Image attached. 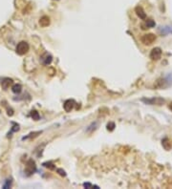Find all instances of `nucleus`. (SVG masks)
I'll list each match as a JSON object with an SVG mask.
<instances>
[{"label":"nucleus","instance_id":"4be33fe9","mask_svg":"<svg viewBox=\"0 0 172 189\" xmlns=\"http://www.w3.org/2000/svg\"><path fill=\"white\" fill-rule=\"evenodd\" d=\"M0 113H1V111H0Z\"/></svg>","mask_w":172,"mask_h":189},{"label":"nucleus","instance_id":"1a4fd4ad","mask_svg":"<svg viewBox=\"0 0 172 189\" xmlns=\"http://www.w3.org/2000/svg\"><path fill=\"white\" fill-rule=\"evenodd\" d=\"M14 83L13 81V79L12 78H3L2 79V81H1V86L4 90H7L8 88L10 87V85H12V84Z\"/></svg>","mask_w":172,"mask_h":189},{"label":"nucleus","instance_id":"4468645a","mask_svg":"<svg viewBox=\"0 0 172 189\" xmlns=\"http://www.w3.org/2000/svg\"><path fill=\"white\" fill-rule=\"evenodd\" d=\"M12 91H13V93L18 95V94L21 93L22 86L20 85V84H14V85H13V87H12Z\"/></svg>","mask_w":172,"mask_h":189},{"label":"nucleus","instance_id":"20e7f679","mask_svg":"<svg viewBox=\"0 0 172 189\" xmlns=\"http://www.w3.org/2000/svg\"><path fill=\"white\" fill-rule=\"evenodd\" d=\"M142 101L150 105H163L165 100L162 98H142Z\"/></svg>","mask_w":172,"mask_h":189},{"label":"nucleus","instance_id":"aec40b11","mask_svg":"<svg viewBox=\"0 0 172 189\" xmlns=\"http://www.w3.org/2000/svg\"><path fill=\"white\" fill-rule=\"evenodd\" d=\"M57 173H59V174L60 176H62V177L66 176V173H65V171L62 170V169H57Z\"/></svg>","mask_w":172,"mask_h":189},{"label":"nucleus","instance_id":"423d86ee","mask_svg":"<svg viewBox=\"0 0 172 189\" xmlns=\"http://www.w3.org/2000/svg\"><path fill=\"white\" fill-rule=\"evenodd\" d=\"M40 61L45 66H48L50 65L53 61V57L49 54V53H44L41 57H40Z\"/></svg>","mask_w":172,"mask_h":189},{"label":"nucleus","instance_id":"2eb2a0df","mask_svg":"<svg viewBox=\"0 0 172 189\" xmlns=\"http://www.w3.org/2000/svg\"><path fill=\"white\" fill-rule=\"evenodd\" d=\"M31 116L33 118V119H35V120H38L40 119V116L38 114V112L35 111V110L31 111Z\"/></svg>","mask_w":172,"mask_h":189},{"label":"nucleus","instance_id":"f257e3e1","mask_svg":"<svg viewBox=\"0 0 172 189\" xmlns=\"http://www.w3.org/2000/svg\"><path fill=\"white\" fill-rule=\"evenodd\" d=\"M29 48H30V47H29V44L26 41H20L17 44L16 48H15V52H16V54H17V55H25V54L28 53Z\"/></svg>","mask_w":172,"mask_h":189},{"label":"nucleus","instance_id":"dca6fc26","mask_svg":"<svg viewBox=\"0 0 172 189\" xmlns=\"http://www.w3.org/2000/svg\"><path fill=\"white\" fill-rule=\"evenodd\" d=\"M12 186V180L11 179H7L5 180V183H4L3 184V188L4 189H8V188H10Z\"/></svg>","mask_w":172,"mask_h":189},{"label":"nucleus","instance_id":"a211bd4d","mask_svg":"<svg viewBox=\"0 0 172 189\" xmlns=\"http://www.w3.org/2000/svg\"><path fill=\"white\" fill-rule=\"evenodd\" d=\"M115 129V123L114 122H109L107 124V130L109 131H113Z\"/></svg>","mask_w":172,"mask_h":189},{"label":"nucleus","instance_id":"7ed1b4c3","mask_svg":"<svg viewBox=\"0 0 172 189\" xmlns=\"http://www.w3.org/2000/svg\"><path fill=\"white\" fill-rule=\"evenodd\" d=\"M36 171V165L35 162L33 160H29L27 163H26V167H25V173L27 176H31Z\"/></svg>","mask_w":172,"mask_h":189},{"label":"nucleus","instance_id":"0eeeda50","mask_svg":"<svg viewBox=\"0 0 172 189\" xmlns=\"http://www.w3.org/2000/svg\"><path fill=\"white\" fill-rule=\"evenodd\" d=\"M75 105H76L75 100H74V99H67L63 104V108H64V110L67 112V113H69V112H71L74 109Z\"/></svg>","mask_w":172,"mask_h":189},{"label":"nucleus","instance_id":"412c9836","mask_svg":"<svg viewBox=\"0 0 172 189\" xmlns=\"http://www.w3.org/2000/svg\"><path fill=\"white\" fill-rule=\"evenodd\" d=\"M168 108H169V109H170V110L172 111V102H170V103H169V105H168Z\"/></svg>","mask_w":172,"mask_h":189},{"label":"nucleus","instance_id":"39448f33","mask_svg":"<svg viewBox=\"0 0 172 189\" xmlns=\"http://www.w3.org/2000/svg\"><path fill=\"white\" fill-rule=\"evenodd\" d=\"M162 54H163V52H162L161 48L156 47V48H153V49L151 50L149 57L152 60H159L162 57Z\"/></svg>","mask_w":172,"mask_h":189},{"label":"nucleus","instance_id":"6e6552de","mask_svg":"<svg viewBox=\"0 0 172 189\" xmlns=\"http://www.w3.org/2000/svg\"><path fill=\"white\" fill-rule=\"evenodd\" d=\"M135 11H136L137 15H138V17H140L141 19H142V20H145V19H146V14H145V11H143L142 7L137 6L136 9H135Z\"/></svg>","mask_w":172,"mask_h":189},{"label":"nucleus","instance_id":"9b49d317","mask_svg":"<svg viewBox=\"0 0 172 189\" xmlns=\"http://www.w3.org/2000/svg\"><path fill=\"white\" fill-rule=\"evenodd\" d=\"M39 24H40V26L41 27H47L50 25V18H49L48 17H46V15H44V17H42L41 18L39 19Z\"/></svg>","mask_w":172,"mask_h":189},{"label":"nucleus","instance_id":"6ab92c4d","mask_svg":"<svg viewBox=\"0 0 172 189\" xmlns=\"http://www.w3.org/2000/svg\"><path fill=\"white\" fill-rule=\"evenodd\" d=\"M83 186L85 187V188H93V187H95V188H99L98 186H93L91 183H83Z\"/></svg>","mask_w":172,"mask_h":189},{"label":"nucleus","instance_id":"f3484780","mask_svg":"<svg viewBox=\"0 0 172 189\" xmlns=\"http://www.w3.org/2000/svg\"><path fill=\"white\" fill-rule=\"evenodd\" d=\"M13 127H12V130H11V132L9 133V136H11V134L12 133H14V132H17L18 130H19V125L18 124H16V123H14V122H13Z\"/></svg>","mask_w":172,"mask_h":189},{"label":"nucleus","instance_id":"ddd939ff","mask_svg":"<svg viewBox=\"0 0 172 189\" xmlns=\"http://www.w3.org/2000/svg\"><path fill=\"white\" fill-rule=\"evenodd\" d=\"M160 33L162 34V35H166L168 34H172V27H170V26L161 27V29H160Z\"/></svg>","mask_w":172,"mask_h":189},{"label":"nucleus","instance_id":"9d476101","mask_svg":"<svg viewBox=\"0 0 172 189\" xmlns=\"http://www.w3.org/2000/svg\"><path fill=\"white\" fill-rule=\"evenodd\" d=\"M156 25V23H155L152 19H145V22L142 24V30H146V29H149V28H153Z\"/></svg>","mask_w":172,"mask_h":189},{"label":"nucleus","instance_id":"f03ea898","mask_svg":"<svg viewBox=\"0 0 172 189\" xmlns=\"http://www.w3.org/2000/svg\"><path fill=\"white\" fill-rule=\"evenodd\" d=\"M155 40H156V35L153 34H143L141 38L142 43L145 44V45H151V44H153L155 42Z\"/></svg>","mask_w":172,"mask_h":189},{"label":"nucleus","instance_id":"f8f14e48","mask_svg":"<svg viewBox=\"0 0 172 189\" xmlns=\"http://www.w3.org/2000/svg\"><path fill=\"white\" fill-rule=\"evenodd\" d=\"M162 144H163V147L165 148V150H170L172 148V143L167 138H165L162 140Z\"/></svg>","mask_w":172,"mask_h":189}]
</instances>
